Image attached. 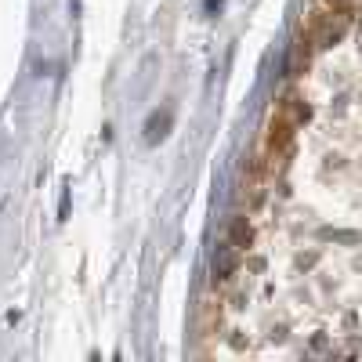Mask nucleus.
<instances>
[{
	"label": "nucleus",
	"mask_w": 362,
	"mask_h": 362,
	"mask_svg": "<svg viewBox=\"0 0 362 362\" xmlns=\"http://www.w3.org/2000/svg\"><path fill=\"white\" fill-rule=\"evenodd\" d=\"M232 264H235V247H232V243H225V247H221V254L214 257V272H218V276H228Z\"/></svg>",
	"instance_id": "1"
}]
</instances>
